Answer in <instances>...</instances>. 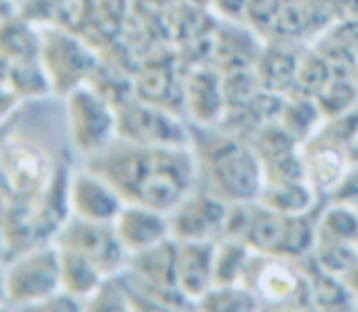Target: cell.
Instances as JSON below:
<instances>
[{"label": "cell", "instance_id": "52a82bcc", "mask_svg": "<svg viewBox=\"0 0 358 312\" xmlns=\"http://www.w3.org/2000/svg\"><path fill=\"white\" fill-rule=\"evenodd\" d=\"M116 137L135 143L188 146L190 127H182L160 106L143 99H124L116 106Z\"/></svg>", "mask_w": 358, "mask_h": 312}, {"label": "cell", "instance_id": "5bb4252c", "mask_svg": "<svg viewBox=\"0 0 358 312\" xmlns=\"http://www.w3.org/2000/svg\"><path fill=\"white\" fill-rule=\"evenodd\" d=\"M59 266H62V291L83 302V306H87V302L97 293V289L108 278L93 262L66 249H59Z\"/></svg>", "mask_w": 358, "mask_h": 312}, {"label": "cell", "instance_id": "277c9868", "mask_svg": "<svg viewBox=\"0 0 358 312\" xmlns=\"http://www.w3.org/2000/svg\"><path fill=\"white\" fill-rule=\"evenodd\" d=\"M62 110L66 139L83 161L116 139V108L93 85L85 83L66 93Z\"/></svg>", "mask_w": 358, "mask_h": 312}, {"label": "cell", "instance_id": "7c38bea8", "mask_svg": "<svg viewBox=\"0 0 358 312\" xmlns=\"http://www.w3.org/2000/svg\"><path fill=\"white\" fill-rule=\"evenodd\" d=\"M0 57L9 64L41 57V26L22 9L0 22Z\"/></svg>", "mask_w": 358, "mask_h": 312}, {"label": "cell", "instance_id": "9c48e42d", "mask_svg": "<svg viewBox=\"0 0 358 312\" xmlns=\"http://www.w3.org/2000/svg\"><path fill=\"white\" fill-rule=\"evenodd\" d=\"M68 209L72 218L112 224L127 205L118 190L97 171L80 163L68 176Z\"/></svg>", "mask_w": 358, "mask_h": 312}, {"label": "cell", "instance_id": "4fadbf2b", "mask_svg": "<svg viewBox=\"0 0 358 312\" xmlns=\"http://www.w3.org/2000/svg\"><path fill=\"white\" fill-rule=\"evenodd\" d=\"M257 203L266 209L297 215L314 211L320 201L318 192L312 188L308 180H282V182H264Z\"/></svg>", "mask_w": 358, "mask_h": 312}, {"label": "cell", "instance_id": "e0dca14e", "mask_svg": "<svg viewBox=\"0 0 358 312\" xmlns=\"http://www.w3.org/2000/svg\"><path fill=\"white\" fill-rule=\"evenodd\" d=\"M15 3H17V5H20V7H22V5H24V3H26V0H15Z\"/></svg>", "mask_w": 358, "mask_h": 312}, {"label": "cell", "instance_id": "8fae6325", "mask_svg": "<svg viewBox=\"0 0 358 312\" xmlns=\"http://www.w3.org/2000/svg\"><path fill=\"white\" fill-rule=\"evenodd\" d=\"M112 226L129 257L166 239H173L169 226V213L143 205L127 203L116 215V220L112 222Z\"/></svg>", "mask_w": 358, "mask_h": 312}, {"label": "cell", "instance_id": "2e32d148", "mask_svg": "<svg viewBox=\"0 0 358 312\" xmlns=\"http://www.w3.org/2000/svg\"><path fill=\"white\" fill-rule=\"evenodd\" d=\"M0 306H7V295H5V266L0 262Z\"/></svg>", "mask_w": 358, "mask_h": 312}, {"label": "cell", "instance_id": "7a4b0ae2", "mask_svg": "<svg viewBox=\"0 0 358 312\" xmlns=\"http://www.w3.org/2000/svg\"><path fill=\"white\" fill-rule=\"evenodd\" d=\"M190 148L196 161V186L230 205L257 201L264 186V165L251 139L238 131L192 125Z\"/></svg>", "mask_w": 358, "mask_h": 312}, {"label": "cell", "instance_id": "3957f363", "mask_svg": "<svg viewBox=\"0 0 358 312\" xmlns=\"http://www.w3.org/2000/svg\"><path fill=\"white\" fill-rule=\"evenodd\" d=\"M5 266V295L11 308H43L62 289L59 249L53 241L32 245Z\"/></svg>", "mask_w": 358, "mask_h": 312}, {"label": "cell", "instance_id": "ac0fdd59", "mask_svg": "<svg viewBox=\"0 0 358 312\" xmlns=\"http://www.w3.org/2000/svg\"><path fill=\"white\" fill-rule=\"evenodd\" d=\"M356 80H358V62H356Z\"/></svg>", "mask_w": 358, "mask_h": 312}, {"label": "cell", "instance_id": "9a60e30c", "mask_svg": "<svg viewBox=\"0 0 358 312\" xmlns=\"http://www.w3.org/2000/svg\"><path fill=\"white\" fill-rule=\"evenodd\" d=\"M17 9H20V5L15 3V0H0V22L7 20L9 15H13Z\"/></svg>", "mask_w": 358, "mask_h": 312}, {"label": "cell", "instance_id": "6da1fadb", "mask_svg": "<svg viewBox=\"0 0 358 312\" xmlns=\"http://www.w3.org/2000/svg\"><path fill=\"white\" fill-rule=\"evenodd\" d=\"M83 163L103 176L124 203L164 213L173 211L199 184L190 143H135L116 137Z\"/></svg>", "mask_w": 358, "mask_h": 312}, {"label": "cell", "instance_id": "5b68a950", "mask_svg": "<svg viewBox=\"0 0 358 312\" xmlns=\"http://www.w3.org/2000/svg\"><path fill=\"white\" fill-rule=\"evenodd\" d=\"M41 26V62L49 76L55 97H64L72 89L91 80L97 70V57L91 45L62 26Z\"/></svg>", "mask_w": 358, "mask_h": 312}, {"label": "cell", "instance_id": "8992f818", "mask_svg": "<svg viewBox=\"0 0 358 312\" xmlns=\"http://www.w3.org/2000/svg\"><path fill=\"white\" fill-rule=\"evenodd\" d=\"M53 243L59 249L87 257L106 276L118 274L129 264V253L120 245L112 224L89 222L70 215L53 236Z\"/></svg>", "mask_w": 358, "mask_h": 312}, {"label": "cell", "instance_id": "ba28073f", "mask_svg": "<svg viewBox=\"0 0 358 312\" xmlns=\"http://www.w3.org/2000/svg\"><path fill=\"white\" fill-rule=\"evenodd\" d=\"M230 203L196 186L173 211H169L175 241H220L226 232Z\"/></svg>", "mask_w": 358, "mask_h": 312}, {"label": "cell", "instance_id": "30bf717a", "mask_svg": "<svg viewBox=\"0 0 358 312\" xmlns=\"http://www.w3.org/2000/svg\"><path fill=\"white\" fill-rule=\"evenodd\" d=\"M175 285L186 302H201L215 285V241H175Z\"/></svg>", "mask_w": 358, "mask_h": 312}]
</instances>
